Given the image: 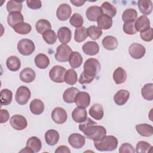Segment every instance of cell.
Listing matches in <instances>:
<instances>
[{
	"label": "cell",
	"instance_id": "13",
	"mask_svg": "<svg viewBox=\"0 0 153 153\" xmlns=\"http://www.w3.org/2000/svg\"><path fill=\"white\" fill-rule=\"evenodd\" d=\"M74 102L78 107L87 108L90 103V96L87 92L79 91L75 97Z\"/></svg>",
	"mask_w": 153,
	"mask_h": 153
},
{
	"label": "cell",
	"instance_id": "50",
	"mask_svg": "<svg viewBox=\"0 0 153 153\" xmlns=\"http://www.w3.org/2000/svg\"><path fill=\"white\" fill-rule=\"evenodd\" d=\"M95 77L91 76L88 74H87L84 71H83L79 78V82L81 84H89L91 82Z\"/></svg>",
	"mask_w": 153,
	"mask_h": 153
},
{
	"label": "cell",
	"instance_id": "26",
	"mask_svg": "<svg viewBox=\"0 0 153 153\" xmlns=\"http://www.w3.org/2000/svg\"><path fill=\"white\" fill-rule=\"evenodd\" d=\"M102 43L103 47L108 50H114L118 47V41L117 38L111 35L105 36L103 39Z\"/></svg>",
	"mask_w": 153,
	"mask_h": 153
},
{
	"label": "cell",
	"instance_id": "53",
	"mask_svg": "<svg viewBox=\"0 0 153 153\" xmlns=\"http://www.w3.org/2000/svg\"><path fill=\"white\" fill-rule=\"evenodd\" d=\"M9 113L6 109H1V123H6L9 119Z\"/></svg>",
	"mask_w": 153,
	"mask_h": 153
},
{
	"label": "cell",
	"instance_id": "22",
	"mask_svg": "<svg viewBox=\"0 0 153 153\" xmlns=\"http://www.w3.org/2000/svg\"><path fill=\"white\" fill-rule=\"evenodd\" d=\"M90 115L96 120H100L104 115L103 106L99 103H95L89 109Z\"/></svg>",
	"mask_w": 153,
	"mask_h": 153
},
{
	"label": "cell",
	"instance_id": "45",
	"mask_svg": "<svg viewBox=\"0 0 153 153\" xmlns=\"http://www.w3.org/2000/svg\"><path fill=\"white\" fill-rule=\"evenodd\" d=\"M87 30L88 36H90L93 40H96L99 39L102 35V30L99 29L97 26H96L94 25L89 26L87 29Z\"/></svg>",
	"mask_w": 153,
	"mask_h": 153
},
{
	"label": "cell",
	"instance_id": "33",
	"mask_svg": "<svg viewBox=\"0 0 153 153\" xmlns=\"http://www.w3.org/2000/svg\"><path fill=\"white\" fill-rule=\"evenodd\" d=\"M26 146L30 148L33 152H38L42 148V143L40 139L37 137L32 136L27 139Z\"/></svg>",
	"mask_w": 153,
	"mask_h": 153
},
{
	"label": "cell",
	"instance_id": "46",
	"mask_svg": "<svg viewBox=\"0 0 153 153\" xmlns=\"http://www.w3.org/2000/svg\"><path fill=\"white\" fill-rule=\"evenodd\" d=\"M152 146L145 141H139L136 147V152L137 153H146L151 151Z\"/></svg>",
	"mask_w": 153,
	"mask_h": 153
},
{
	"label": "cell",
	"instance_id": "20",
	"mask_svg": "<svg viewBox=\"0 0 153 153\" xmlns=\"http://www.w3.org/2000/svg\"><path fill=\"white\" fill-rule=\"evenodd\" d=\"M45 140L46 143L50 146L55 145L59 140V134L57 131L50 129L47 130L45 133Z\"/></svg>",
	"mask_w": 153,
	"mask_h": 153
},
{
	"label": "cell",
	"instance_id": "56",
	"mask_svg": "<svg viewBox=\"0 0 153 153\" xmlns=\"http://www.w3.org/2000/svg\"><path fill=\"white\" fill-rule=\"evenodd\" d=\"M20 152H27V153L30 152V153H33V151H32L30 148H29V147H27V146H26V147L24 148L23 149H22V150L20 151Z\"/></svg>",
	"mask_w": 153,
	"mask_h": 153
},
{
	"label": "cell",
	"instance_id": "9",
	"mask_svg": "<svg viewBox=\"0 0 153 153\" xmlns=\"http://www.w3.org/2000/svg\"><path fill=\"white\" fill-rule=\"evenodd\" d=\"M146 50L143 45L138 43L131 44L128 48V53L131 57L135 59H140L145 54Z\"/></svg>",
	"mask_w": 153,
	"mask_h": 153
},
{
	"label": "cell",
	"instance_id": "2",
	"mask_svg": "<svg viewBox=\"0 0 153 153\" xmlns=\"http://www.w3.org/2000/svg\"><path fill=\"white\" fill-rule=\"evenodd\" d=\"M94 145L99 151H112L117 148L118 140L114 136H105L100 140L94 141Z\"/></svg>",
	"mask_w": 153,
	"mask_h": 153
},
{
	"label": "cell",
	"instance_id": "7",
	"mask_svg": "<svg viewBox=\"0 0 153 153\" xmlns=\"http://www.w3.org/2000/svg\"><path fill=\"white\" fill-rule=\"evenodd\" d=\"M31 93L30 90L26 86H20L16 93L15 99L17 103L20 105H26L30 98Z\"/></svg>",
	"mask_w": 153,
	"mask_h": 153
},
{
	"label": "cell",
	"instance_id": "21",
	"mask_svg": "<svg viewBox=\"0 0 153 153\" xmlns=\"http://www.w3.org/2000/svg\"><path fill=\"white\" fill-rule=\"evenodd\" d=\"M29 108L31 112L34 115H40L44 110V103L38 99H35L31 101Z\"/></svg>",
	"mask_w": 153,
	"mask_h": 153
},
{
	"label": "cell",
	"instance_id": "10",
	"mask_svg": "<svg viewBox=\"0 0 153 153\" xmlns=\"http://www.w3.org/2000/svg\"><path fill=\"white\" fill-rule=\"evenodd\" d=\"M51 117L53 121L58 124L65 123L68 118L66 111L60 107L55 108L51 112Z\"/></svg>",
	"mask_w": 153,
	"mask_h": 153
},
{
	"label": "cell",
	"instance_id": "31",
	"mask_svg": "<svg viewBox=\"0 0 153 153\" xmlns=\"http://www.w3.org/2000/svg\"><path fill=\"white\" fill-rule=\"evenodd\" d=\"M35 63L38 68L44 69H46L49 66L50 60L45 54L39 53L35 57Z\"/></svg>",
	"mask_w": 153,
	"mask_h": 153
},
{
	"label": "cell",
	"instance_id": "54",
	"mask_svg": "<svg viewBox=\"0 0 153 153\" xmlns=\"http://www.w3.org/2000/svg\"><path fill=\"white\" fill-rule=\"evenodd\" d=\"M56 153H62V152H65V153H71V151L69 148L65 145H62L59 146L55 151Z\"/></svg>",
	"mask_w": 153,
	"mask_h": 153
},
{
	"label": "cell",
	"instance_id": "18",
	"mask_svg": "<svg viewBox=\"0 0 153 153\" xmlns=\"http://www.w3.org/2000/svg\"><path fill=\"white\" fill-rule=\"evenodd\" d=\"M82 51L88 56H94L99 51V47L94 41H88L84 43L82 47Z\"/></svg>",
	"mask_w": 153,
	"mask_h": 153
},
{
	"label": "cell",
	"instance_id": "14",
	"mask_svg": "<svg viewBox=\"0 0 153 153\" xmlns=\"http://www.w3.org/2000/svg\"><path fill=\"white\" fill-rule=\"evenodd\" d=\"M134 26L137 32H144L150 27V21L146 16L142 15L136 20Z\"/></svg>",
	"mask_w": 153,
	"mask_h": 153
},
{
	"label": "cell",
	"instance_id": "5",
	"mask_svg": "<svg viewBox=\"0 0 153 153\" xmlns=\"http://www.w3.org/2000/svg\"><path fill=\"white\" fill-rule=\"evenodd\" d=\"M66 70L65 68L56 65L49 72V76L51 81L57 83H62L65 81V75Z\"/></svg>",
	"mask_w": 153,
	"mask_h": 153
},
{
	"label": "cell",
	"instance_id": "55",
	"mask_svg": "<svg viewBox=\"0 0 153 153\" xmlns=\"http://www.w3.org/2000/svg\"><path fill=\"white\" fill-rule=\"evenodd\" d=\"M70 2L75 6H76V7H81L82 6L84 3H85V1H81V0H71Z\"/></svg>",
	"mask_w": 153,
	"mask_h": 153
},
{
	"label": "cell",
	"instance_id": "35",
	"mask_svg": "<svg viewBox=\"0 0 153 153\" xmlns=\"http://www.w3.org/2000/svg\"><path fill=\"white\" fill-rule=\"evenodd\" d=\"M113 79L117 84H122L127 79V73L123 68L118 67L113 73Z\"/></svg>",
	"mask_w": 153,
	"mask_h": 153
},
{
	"label": "cell",
	"instance_id": "1",
	"mask_svg": "<svg viewBox=\"0 0 153 153\" xmlns=\"http://www.w3.org/2000/svg\"><path fill=\"white\" fill-rule=\"evenodd\" d=\"M79 129L87 138L93 141L100 140L106 134V130L104 127L97 125V123L90 118H87L85 121L80 123Z\"/></svg>",
	"mask_w": 153,
	"mask_h": 153
},
{
	"label": "cell",
	"instance_id": "28",
	"mask_svg": "<svg viewBox=\"0 0 153 153\" xmlns=\"http://www.w3.org/2000/svg\"><path fill=\"white\" fill-rule=\"evenodd\" d=\"M6 65L10 71L16 72L20 68L21 62L19 57L15 56H11L7 59Z\"/></svg>",
	"mask_w": 153,
	"mask_h": 153
},
{
	"label": "cell",
	"instance_id": "25",
	"mask_svg": "<svg viewBox=\"0 0 153 153\" xmlns=\"http://www.w3.org/2000/svg\"><path fill=\"white\" fill-rule=\"evenodd\" d=\"M79 90L75 87L67 88L63 94V100L68 103H72L75 102V99L79 92Z\"/></svg>",
	"mask_w": 153,
	"mask_h": 153
},
{
	"label": "cell",
	"instance_id": "29",
	"mask_svg": "<svg viewBox=\"0 0 153 153\" xmlns=\"http://www.w3.org/2000/svg\"><path fill=\"white\" fill-rule=\"evenodd\" d=\"M137 132L144 137H149L153 134V127L148 124H140L136 126Z\"/></svg>",
	"mask_w": 153,
	"mask_h": 153
},
{
	"label": "cell",
	"instance_id": "8",
	"mask_svg": "<svg viewBox=\"0 0 153 153\" xmlns=\"http://www.w3.org/2000/svg\"><path fill=\"white\" fill-rule=\"evenodd\" d=\"M10 123L11 127L16 130H24L27 126V122L25 117L21 115H14L11 117Z\"/></svg>",
	"mask_w": 153,
	"mask_h": 153
},
{
	"label": "cell",
	"instance_id": "37",
	"mask_svg": "<svg viewBox=\"0 0 153 153\" xmlns=\"http://www.w3.org/2000/svg\"><path fill=\"white\" fill-rule=\"evenodd\" d=\"M137 17V13L135 9L128 8L124 10L122 15V19L124 22H134Z\"/></svg>",
	"mask_w": 153,
	"mask_h": 153
},
{
	"label": "cell",
	"instance_id": "48",
	"mask_svg": "<svg viewBox=\"0 0 153 153\" xmlns=\"http://www.w3.org/2000/svg\"><path fill=\"white\" fill-rule=\"evenodd\" d=\"M123 31L127 35H134L137 31L134 26V22H126L123 25Z\"/></svg>",
	"mask_w": 153,
	"mask_h": 153
},
{
	"label": "cell",
	"instance_id": "15",
	"mask_svg": "<svg viewBox=\"0 0 153 153\" xmlns=\"http://www.w3.org/2000/svg\"><path fill=\"white\" fill-rule=\"evenodd\" d=\"M72 118L76 123H82L87 118V111L85 108L77 107L73 110L72 112Z\"/></svg>",
	"mask_w": 153,
	"mask_h": 153
},
{
	"label": "cell",
	"instance_id": "38",
	"mask_svg": "<svg viewBox=\"0 0 153 153\" xmlns=\"http://www.w3.org/2000/svg\"><path fill=\"white\" fill-rule=\"evenodd\" d=\"M142 96L146 100H153V84L148 83L143 85L141 90Z\"/></svg>",
	"mask_w": 153,
	"mask_h": 153
},
{
	"label": "cell",
	"instance_id": "32",
	"mask_svg": "<svg viewBox=\"0 0 153 153\" xmlns=\"http://www.w3.org/2000/svg\"><path fill=\"white\" fill-rule=\"evenodd\" d=\"M82 57L78 51H72L69 58V62L72 68H79L82 63Z\"/></svg>",
	"mask_w": 153,
	"mask_h": 153
},
{
	"label": "cell",
	"instance_id": "41",
	"mask_svg": "<svg viewBox=\"0 0 153 153\" xmlns=\"http://www.w3.org/2000/svg\"><path fill=\"white\" fill-rule=\"evenodd\" d=\"M35 27L36 31L41 34H43V33L47 30L51 29V25L49 21L45 19H40L39 20L35 25Z\"/></svg>",
	"mask_w": 153,
	"mask_h": 153
},
{
	"label": "cell",
	"instance_id": "30",
	"mask_svg": "<svg viewBox=\"0 0 153 153\" xmlns=\"http://www.w3.org/2000/svg\"><path fill=\"white\" fill-rule=\"evenodd\" d=\"M23 16L20 12L10 13L7 17L8 24L12 27L18 23L23 22Z\"/></svg>",
	"mask_w": 153,
	"mask_h": 153
},
{
	"label": "cell",
	"instance_id": "23",
	"mask_svg": "<svg viewBox=\"0 0 153 153\" xmlns=\"http://www.w3.org/2000/svg\"><path fill=\"white\" fill-rule=\"evenodd\" d=\"M85 14L88 20L92 22L97 21L99 17L102 15L100 8L96 5L91 6L87 8Z\"/></svg>",
	"mask_w": 153,
	"mask_h": 153
},
{
	"label": "cell",
	"instance_id": "39",
	"mask_svg": "<svg viewBox=\"0 0 153 153\" xmlns=\"http://www.w3.org/2000/svg\"><path fill=\"white\" fill-rule=\"evenodd\" d=\"M13 29L16 33L19 34L26 35L31 31L32 27L29 24L27 23L22 22L16 25L13 27Z\"/></svg>",
	"mask_w": 153,
	"mask_h": 153
},
{
	"label": "cell",
	"instance_id": "49",
	"mask_svg": "<svg viewBox=\"0 0 153 153\" xmlns=\"http://www.w3.org/2000/svg\"><path fill=\"white\" fill-rule=\"evenodd\" d=\"M140 38L143 41L149 42L152 40L153 38V30L152 27H149L146 30L140 32Z\"/></svg>",
	"mask_w": 153,
	"mask_h": 153
},
{
	"label": "cell",
	"instance_id": "44",
	"mask_svg": "<svg viewBox=\"0 0 153 153\" xmlns=\"http://www.w3.org/2000/svg\"><path fill=\"white\" fill-rule=\"evenodd\" d=\"M42 38L48 44H53L57 41V35L55 32L51 29L45 31L42 34Z\"/></svg>",
	"mask_w": 153,
	"mask_h": 153
},
{
	"label": "cell",
	"instance_id": "24",
	"mask_svg": "<svg viewBox=\"0 0 153 153\" xmlns=\"http://www.w3.org/2000/svg\"><path fill=\"white\" fill-rule=\"evenodd\" d=\"M100 8L102 14L107 16L111 18L114 17L117 14L116 8L109 2H104Z\"/></svg>",
	"mask_w": 153,
	"mask_h": 153
},
{
	"label": "cell",
	"instance_id": "11",
	"mask_svg": "<svg viewBox=\"0 0 153 153\" xmlns=\"http://www.w3.org/2000/svg\"><path fill=\"white\" fill-rule=\"evenodd\" d=\"M72 10L69 5L68 4H60L57 9L56 16L60 21H65L68 20L71 15Z\"/></svg>",
	"mask_w": 153,
	"mask_h": 153
},
{
	"label": "cell",
	"instance_id": "40",
	"mask_svg": "<svg viewBox=\"0 0 153 153\" xmlns=\"http://www.w3.org/2000/svg\"><path fill=\"white\" fill-rule=\"evenodd\" d=\"M88 37V33L87 29L84 27L81 26L80 27L76 28L75 30V35H74V39L77 42H81L84 41L87 39Z\"/></svg>",
	"mask_w": 153,
	"mask_h": 153
},
{
	"label": "cell",
	"instance_id": "51",
	"mask_svg": "<svg viewBox=\"0 0 153 153\" xmlns=\"http://www.w3.org/2000/svg\"><path fill=\"white\" fill-rule=\"evenodd\" d=\"M135 150L133 146L128 143H123L120 148H119V152L120 153H125V152H131L134 153Z\"/></svg>",
	"mask_w": 153,
	"mask_h": 153
},
{
	"label": "cell",
	"instance_id": "43",
	"mask_svg": "<svg viewBox=\"0 0 153 153\" xmlns=\"http://www.w3.org/2000/svg\"><path fill=\"white\" fill-rule=\"evenodd\" d=\"M6 8L9 13L13 12H20L22 9V2L17 1H9L7 2Z\"/></svg>",
	"mask_w": 153,
	"mask_h": 153
},
{
	"label": "cell",
	"instance_id": "3",
	"mask_svg": "<svg viewBox=\"0 0 153 153\" xmlns=\"http://www.w3.org/2000/svg\"><path fill=\"white\" fill-rule=\"evenodd\" d=\"M100 64L99 60L94 58L87 59L84 64V71L88 75L95 77L100 70Z\"/></svg>",
	"mask_w": 153,
	"mask_h": 153
},
{
	"label": "cell",
	"instance_id": "19",
	"mask_svg": "<svg viewBox=\"0 0 153 153\" xmlns=\"http://www.w3.org/2000/svg\"><path fill=\"white\" fill-rule=\"evenodd\" d=\"M36 77L35 71L29 68L23 69L20 74V79L22 81L26 83H30L33 81Z\"/></svg>",
	"mask_w": 153,
	"mask_h": 153
},
{
	"label": "cell",
	"instance_id": "6",
	"mask_svg": "<svg viewBox=\"0 0 153 153\" xmlns=\"http://www.w3.org/2000/svg\"><path fill=\"white\" fill-rule=\"evenodd\" d=\"M72 51L71 47L67 44H61L56 49L55 59L58 62H66L69 60V56Z\"/></svg>",
	"mask_w": 153,
	"mask_h": 153
},
{
	"label": "cell",
	"instance_id": "36",
	"mask_svg": "<svg viewBox=\"0 0 153 153\" xmlns=\"http://www.w3.org/2000/svg\"><path fill=\"white\" fill-rule=\"evenodd\" d=\"M0 97L1 105H8L12 101L13 93L11 90L7 88H4L1 91Z\"/></svg>",
	"mask_w": 153,
	"mask_h": 153
},
{
	"label": "cell",
	"instance_id": "17",
	"mask_svg": "<svg viewBox=\"0 0 153 153\" xmlns=\"http://www.w3.org/2000/svg\"><path fill=\"white\" fill-rule=\"evenodd\" d=\"M130 97V93L126 90H120L114 96L115 103L119 106L124 105L127 103Z\"/></svg>",
	"mask_w": 153,
	"mask_h": 153
},
{
	"label": "cell",
	"instance_id": "27",
	"mask_svg": "<svg viewBox=\"0 0 153 153\" xmlns=\"http://www.w3.org/2000/svg\"><path fill=\"white\" fill-rule=\"evenodd\" d=\"M97 23L98 27L101 30H108L110 29L112 25V19L107 16L102 14L97 19Z\"/></svg>",
	"mask_w": 153,
	"mask_h": 153
},
{
	"label": "cell",
	"instance_id": "34",
	"mask_svg": "<svg viewBox=\"0 0 153 153\" xmlns=\"http://www.w3.org/2000/svg\"><path fill=\"white\" fill-rule=\"evenodd\" d=\"M140 11L145 15H149L152 11V2L150 0H139L137 2Z\"/></svg>",
	"mask_w": 153,
	"mask_h": 153
},
{
	"label": "cell",
	"instance_id": "16",
	"mask_svg": "<svg viewBox=\"0 0 153 153\" xmlns=\"http://www.w3.org/2000/svg\"><path fill=\"white\" fill-rule=\"evenodd\" d=\"M57 38L59 41L63 44H66L71 39L72 33L71 30L65 26L61 27L57 32Z\"/></svg>",
	"mask_w": 153,
	"mask_h": 153
},
{
	"label": "cell",
	"instance_id": "12",
	"mask_svg": "<svg viewBox=\"0 0 153 153\" xmlns=\"http://www.w3.org/2000/svg\"><path fill=\"white\" fill-rule=\"evenodd\" d=\"M68 142L74 148L79 149L84 145L85 138L79 133H72L68 137Z\"/></svg>",
	"mask_w": 153,
	"mask_h": 153
},
{
	"label": "cell",
	"instance_id": "52",
	"mask_svg": "<svg viewBox=\"0 0 153 153\" xmlns=\"http://www.w3.org/2000/svg\"><path fill=\"white\" fill-rule=\"evenodd\" d=\"M26 4L27 7L32 10H37L42 7L41 1L39 0H27Z\"/></svg>",
	"mask_w": 153,
	"mask_h": 153
},
{
	"label": "cell",
	"instance_id": "47",
	"mask_svg": "<svg viewBox=\"0 0 153 153\" xmlns=\"http://www.w3.org/2000/svg\"><path fill=\"white\" fill-rule=\"evenodd\" d=\"M70 24L75 27H80L82 26L84 23L83 17L78 13H74L69 19Z\"/></svg>",
	"mask_w": 153,
	"mask_h": 153
},
{
	"label": "cell",
	"instance_id": "4",
	"mask_svg": "<svg viewBox=\"0 0 153 153\" xmlns=\"http://www.w3.org/2000/svg\"><path fill=\"white\" fill-rule=\"evenodd\" d=\"M35 47L33 42L29 39H22L17 44L19 52L23 56H29L35 51Z\"/></svg>",
	"mask_w": 153,
	"mask_h": 153
},
{
	"label": "cell",
	"instance_id": "42",
	"mask_svg": "<svg viewBox=\"0 0 153 153\" xmlns=\"http://www.w3.org/2000/svg\"><path fill=\"white\" fill-rule=\"evenodd\" d=\"M65 81L69 85H73L77 81V74L72 69L66 71L65 75Z\"/></svg>",
	"mask_w": 153,
	"mask_h": 153
}]
</instances>
